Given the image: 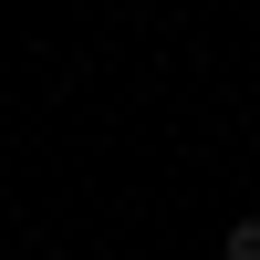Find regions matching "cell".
I'll list each match as a JSON object with an SVG mask.
<instances>
[{"label":"cell","mask_w":260,"mask_h":260,"mask_svg":"<svg viewBox=\"0 0 260 260\" xmlns=\"http://www.w3.org/2000/svg\"><path fill=\"white\" fill-rule=\"evenodd\" d=\"M219 260H260V219H229L219 229Z\"/></svg>","instance_id":"6da1fadb"}]
</instances>
